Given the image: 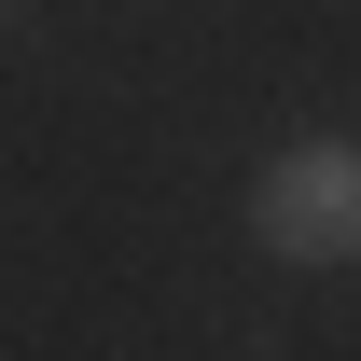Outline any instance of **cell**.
I'll return each mask as SVG.
<instances>
[{"label":"cell","instance_id":"6da1fadb","mask_svg":"<svg viewBox=\"0 0 361 361\" xmlns=\"http://www.w3.org/2000/svg\"><path fill=\"white\" fill-rule=\"evenodd\" d=\"M250 236H264L278 264H306V278H348L361 264V139H292V153H264Z\"/></svg>","mask_w":361,"mask_h":361}]
</instances>
